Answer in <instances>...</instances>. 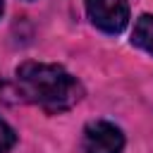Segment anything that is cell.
I'll return each mask as SVG.
<instances>
[{"label":"cell","mask_w":153,"mask_h":153,"mask_svg":"<svg viewBox=\"0 0 153 153\" xmlns=\"http://www.w3.org/2000/svg\"><path fill=\"white\" fill-rule=\"evenodd\" d=\"M131 43L153 55V14H141L136 19L134 33H131Z\"/></svg>","instance_id":"4"},{"label":"cell","mask_w":153,"mask_h":153,"mask_svg":"<svg viewBox=\"0 0 153 153\" xmlns=\"http://www.w3.org/2000/svg\"><path fill=\"white\" fill-rule=\"evenodd\" d=\"M93 26L105 33H122L129 24V0H84Z\"/></svg>","instance_id":"2"},{"label":"cell","mask_w":153,"mask_h":153,"mask_svg":"<svg viewBox=\"0 0 153 153\" xmlns=\"http://www.w3.org/2000/svg\"><path fill=\"white\" fill-rule=\"evenodd\" d=\"M14 81L22 98L48 115L67 112L84 96V88L76 81V76H72L62 65L24 62L17 67Z\"/></svg>","instance_id":"1"},{"label":"cell","mask_w":153,"mask_h":153,"mask_svg":"<svg viewBox=\"0 0 153 153\" xmlns=\"http://www.w3.org/2000/svg\"><path fill=\"white\" fill-rule=\"evenodd\" d=\"M14 143H17V134H14V129L0 117V153H7Z\"/></svg>","instance_id":"5"},{"label":"cell","mask_w":153,"mask_h":153,"mask_svg":"<svg viewBox=\"0 0 153 153\" xmlns=\"http://www.w3.org/2000/svg\"><path fill=\"white\" fill-rule=\"evenodd\" d=\"M124 134L108 120H93L84 129V153H122Z\"/></svg>","instance_id":"3"},{"label":"cell","mask_w":153,"mask_h":153,"mask_svg":"<svg viewBox=\"0 0 153 153\" xmlns=\"http://www.w3.org/2000/svg\"><path fill=\"white\" fill-rule=\"evenodd\" d=\"M0 14H2V0H0Z\"/></svg>","instance_id":"6"}]
</instances>
